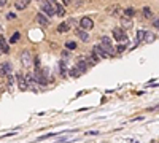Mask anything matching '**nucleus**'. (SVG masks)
<instances>
[{"instance_id":"f257e3e1","label":"nucleus","mask_w":159,"mask_h":143,"mask_svg":"<svg viewBox=\"0 0 159 143\" xmlns=\"http://www.w3.org/2000/svg\"><path fill=\"white\" fill-rule=\"evenodd\" d=\"M41 10H43L48 16H54L56 15V7L51 2H43L41 3Z\"/></svg>"},{"instance_id":"f03ea898","label":"nucleus","mask_w":159,"mask_h":143,"mask_svg":"<svg viewBox=\"0 0 159 143\" xmlns=\"http://www.w3.org/2000/svg\"><path fill=\"white\" fill-rule=\"evenodd\" d=\"M113 38L116 40V41H126L127 40V35H126V32L123 30V29H113Z\"/></svg>"},{"instance_id":"7ed1b4c3","label":"nucleus","mask_w":159,"mask_h":143,"mask_svg":"<svg viewBox=\"0 0 159 143\" xmlns=\"http://www.w3.org/2000/svg\"><path fill=\"white\" fill-rule=\"evenodd\" d=\"M100 40H102V46H104V49L110 54V56H113V46H111V40L108 38V37H102Z\"/></svg>"},{"instance_id":"20e7f679","label":"nucleus","mask_w":159,"mask_h":143,"mask_svg":"<svg viewBox=\"0 0 159 143\" xmlns=\"http://www.w3.org/2000/svg\"><path fill=\"white\" fill-rule=\"evenodd\" d=\"M80 27L85 30H91L92 27H94V21L89 19V18H83L81 21H80Z\"/></svg>"},{"instance_id":"39448f33","label":"nucleus","mask_w":159,"mask_h":143,"mask_svg":"<svg viewBox=\"0 0 159 143\" xmlns=\"http://www.w3.org/2000/svg\"><path fill=\"white\" fill-rule=\"evenodd\" d=\"M34 76H35V81H38L40 84H48V80H46V76L43 75V73H41V70H40V67L37 68L35 70V73H34Z\"/></svg>"},{"instance_id":"423d86ee","label":"nucleus","mask_w":159,"mask_h":143,"mask_svg":"<svg viewBox=\"0 0 159 143\" xmlns=\"http://www.w3.org/2000/svg\"><path fill=\"white\" fill-rule=\"evenodd\" d=\"M21 62H22V65H24V67H29V65H30L32 56H30L29 51H22V54H21Z\"/></svg>"},{"instance_id":"0eeeda50","label":"nucleus","mask_w":159,"mask_h":143,"mask_svg":"<svg viewBox=\"0 0 159 143\" xmlns=\"http://www.w3.org/2000/svg\"><path fill=\"white\" fill-rule=\"evenodd\" d=\"M92 53H96L99 57H108V56H110V54L104 49V46H102V45H96L94 49H92Z\"/></svg>"},{"instance_id":"6e6552de","label":"nucleus","mask_w":159,"mask_h":143,"mask_svg":"<svg viewBox=\"0 0 159 143\" xmlns=\"http://www.w3.org/2000/svg\"><path fill=\"white\" fill-rule=\"evenodd\" d=\"M18 84H19V89H21V91H26L27 87H29V83L26 81V78L22 76L21 73L18 75Z\"/></svg>"},{"instance_id":"1a4fd4ad","label":"nucleus","mask_w":159,"mask_h":143,"mask_svg":"<svg viewBox=\"0 0 159 143\" xmlns=\"http://www.w3.org/2000/svg\"><path fill=\"white\" fill-rule=\"evenodd\" d=\"M77 37L80 40H83V41H89V34L85 32V29H78L77 30Z\"/></svg>"},{"instance_id":"9d476101","label":"nucleus","mask_w":159,"mask_h":143,"mask_svg":"<svg viewBox=\"0 0 159 143\" xmlns=\"http://www.w3.org/2000/svg\"><path fill=\"white\" fill-rule=\"evenodd\" d=\"M29 2L30 0H18V2L15 3V7L18 8V10H24V8L29 5Z\"/></svg>"},{"instance_id":"9b49d317","label":"nucleus","mask_w":159,"mask_h":143,"mask_svg":"<svg viewBox=\"0 0 159 143\" xmlns=\"http://www.w3.org/2000/svg\"><path fill=\"white\" fill-rule=\"evenodd\" d=\"M0 48H2V53H3V54L10 53V48H8V45H7V41H5L3 37H0Z\"/></svg>"},{"instance_id":"f8f14e48","label":"nucleus","mask_w":159,"mask_h":143,"mask_svg":"<svg viewBox=\"0 0 159 143\" xmlns=\"http://www.w3.org/2000/svg\"><path fill=\"white\" fill-rule=\"evenodd\" d=\"M121 26L126 27V29H130V27H132V21H130L127 16H124V18H121Z\"/></svg>"},{"instance_id":"ddd939ff","label":"nucleus","mask_w":159,"mask_h":143,"mask_svg":"<svg viewBox=\"0 0 159 143\" xmlns=\"http://www.w3.org/2000/svg\"><path fill=\"white\" fill-rule=\"evenodd\" d=\"M37 21H38V24H41V26H49V21L46 19V18L43 16V15H37Z\"/></svg>"},{"instance_id":"4468645a","label":"nucleus","mask_w":159,"mask_h":143,"mask_svg":"<svg viewBox=\"0 0 159 143\" xmlns=\"http://www.w3.org/2000/svg\"><path fill=\"white\" fill-rule=\"evenodd\" d=\"M107 13H110L111 16H116L119 13V7L118 5H115V7H108L107 8Z\"/></svg>"},{"instance_id":"2eb2a0df","label":"nucleus","mask_w":159,"mask_h":143,"mask_svg":"<svg viewBox=\"0 0 159 143\" xmlns=\"http://www.w3.org/2000/svg\"><path fill=\"white\" fill-rule=\"evenodd\" d=\"M65 8L62 5H56V16H65Z\"/></svg>"},{"instance_id":"dca6fc26","label":"nucleus","mask_w":159,"mask_h":143,"mask_svg":"<svg viewBox=\"0 0 159 143\" xmlns=\"http://www.w3.org/2000/svg\"><path fill=\"white\" fill-rule=\"evenodd\" d=\"M88 65H89V64H88V62H85V61H80L77 67L80 68V72H81V73H85V72L88 70Z\"/></svg>"},{"instance_id":"f3484780","label":"nucleus","mask_w":159,"mask_h":143,"mask_svg":"<svg viewBox=\"0 0 159 143\" xmlns=\"http://www.w3.org/2000/svg\"><path fill=\"white\" fill-rule=\"evenodd\" d=\"M57 32H68V24L67 22H62V24H59V27H57Z\"/></svg>"},{"instance_id":"a211bd4d","label":"nucleus","mask_w":159,"mask_h":143,"mask_svg":"<svg viewBox=\"0 0 159 143\" xmlns=\"http://www.w3.org/2000/svg\"><path fill=\"white\" fill-rule=\"evenodd\" d=\"M156 40V37L153 34H149V32H145V41H148V43H151V41Z\"/></svg>"},{"instance_id":"6ab92c4d","label":"nucleus","mask_w":159,"mask_h":143,"mask_svg":"<svg viewBox=\"0 0 159 143\" xmlns=\"http://www.w3.org/2000/svg\"><path fill=\"white\" fill-rule=\"evenodd\" d=\"M80 75H81V72H80L78 67H75V68L70 70V76H72V78H77V76H80Z\"/></svg>"},{"instance_id":"aec40b11","label":"nucleus","mask_w":159,"mask_h":143,"mask_svg":"<svg viewBox=\"0 0 159 143\" xmlns=\"http://www.w3.org/2000/svg\"><path fill=\"white\" fill-rule=\"evenodd\" d=\"M134 10H132V8H126V10H124V16H127V18H132L134 16Z\"/></svg>"},{"instance_id":"412c9836","label":"nucleus","mask_w":159,"mask_h":143,"mask_svg":"<svg viewBox=\"0 0 159 143\" xmlns=\"http://www.w3.org/2000/svg\"><path fill=\"white\" fill-rule=\"evenodd\" d=\"M19 40V32H15V34L11 35V38H10V41L11 43H16V41Z\"/></svg>"},{"instance_id":"4be33fe9","label":"nucleus","mask_w":159,"mask_h":143,"mask_svg":"<svg viewBox=\"0 0 159 143\" xmlns=\"http://www.w3.org/2000/svg\"><path fill=\"white\" fill-rule=\"evenodd\" d=\"M143 16H145V18H151V16H153V15H151V10H149L148 7L143 8Z\"/></svg>"},{"instance_id":"5701e85b","label":"nucleus","mask_w":159,"mask_h":143,"mask_svg":"<svg viewBox=\"0 0 159 143\" xmlns=\"http://www.w3.org/2000/svg\"><path fill=\"white\" fill-rule=\"evenodd\" d=\"M137 38H138V41L145 40V30H138L137 32Z\"/></svg>"},{"instance_id":"b1692460","label":"nucleus","mask_w":159,"mask_h":143,"mask_svg":"<svg viewBox=\"0 0 159 143\" xmlns=\"http://www.w3.org/2000/svg\"><path fill=\"white\" fill-rule=\"evenodd\" d=\"M65 46H67L68 49H75V48H77V43H75V41H67V45H65Z\"/></svg>"},{"instance_id":"393cba45","label":"nucleus","mask_w":159,"mask_h":143,"mask_svg":"<svg viewBox=\"0 0 159 143\" xmlns=\"http://www.w3.org/2000/svg\"><path fill=\"white\" fill-rule=\"evenodd\" d=\"M3 68H5V73H7V75L11 72V65H10L8 62H7V64H3Z\"/></svg>"},{"instance_id":"a878e982","label":"nucleus","mask_w":159,"mask_h":143,"mask_svg":"<svg viewBox=\"0 0 159 143\" xmlns=\"http://www.w3.org/2000/svg\"><path fill=\"white\" fill-rule=\"evenodd\" d=\"M0 76H7L5 68H3V64H0Z\"/></svg>"},{"instance_id":"bb28decb","label":"nucleus","mask_w":159,"mask_h":143,"mask_svg":"<svg viewBox=\"0 0 159 143\" xmlns=\"http://www.w3.org/2000/svg\"><path fill=\"white\" fill-rule=\"evenodd\" d=\"M7 19H16V15H15V13H8V15H7Z\"/></svg>"},{"instance_id":"cd10ccee","label":"nucleus","mask_w":159,"mask_h":143,"mask_svg":"<svg viewBox=\"0 0 159 143\" xmlns=\"http://www.w3.org/2000/svg\"><path fill=\"white\" fill-rule=\"evenodd\" d=\"M124 49H126V46H124V45H119V46H118V51H119V53H123Z\"/></svg>"},{"instance_id":"c85d7f7f","label":"nucleus","mask_w":159,"mask_h":143,"mask_svg":"<svg viewBox=\"0 0 159 143\" xmlns=\"http://www.w3.org/2000/svg\"><path fill=\"white\" fill-rule=\"evenodd\" d=\"M153 26H154V27H158V29H159V19H154V21H153Z\"/></svg>"},{"instance_id":"c756f323","label":"nucleus","mask_w":159,"mask_h":143,"mask_svg":"<svg viewBox=\"0 0 159 143\" xmlns=\"http://www.w3.org/2000/svg\"><path fill=\"white\" fill-rule=\"evenodd\" d=\"M60 3L65 7V5H68V3H70V0H60Z\"/></svg>"},{"instance_id":"7c9ffc66","label":"nucleus","mask_w":159,"mask_h":143,"mask_svg":"<svg viewBox=\"0 0 159 143\" xmlns=\"http://www.w3.org/2000/svg\"><path fill=\"white\" fill-rule=\"evenodd\" d=\"M7 2H8V0H0V7H5Z\"/></svg>"},{"instance_id":"2f4dec72","label":"nucleus","mask_w":159,"mask_h":143,"mask_svg":"<svg viewBox=\"0 0 159 143\" xmlns=\"http://www.w3.org/2000/svg\"><path fill=\"white\" fill-rule=\"evenodd\" d=\"M75 2H77V7H80V5H81V2H83V0H75Z\"/></svg>"},{"instance_id":"473e14b6","label":"nucleus","mask_w":159,"mask_h":143,"mask_svg":"<svg viewBox=\"0 0 159 143\" xmlns=\"http://www.w3.org/2000/svg\"><path fill=\"white\" fill-rule=\"evenodd\" d=\"M0 53H2V48H0Z\"/></svg>"}]
</instances>
